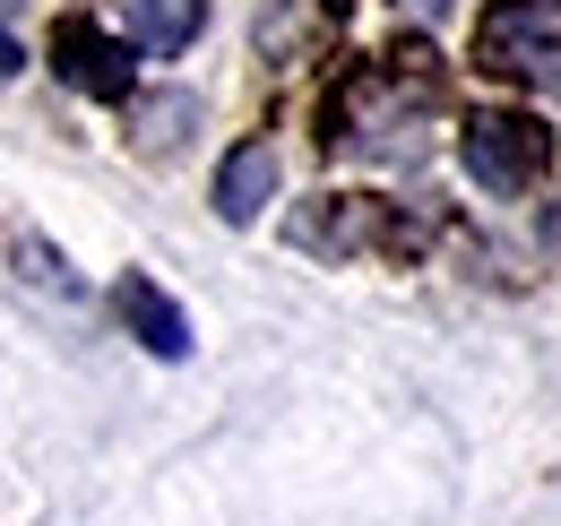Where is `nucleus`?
Returning <instances> with one entry per match:
<instances>
[{
  "label": "nucleus",
  "mask_w": 561,
  "mask_h": 526,
  "mask_svg": "<svg viewBox=\"0 0 561 526\" xmlns=\"http://www.w3.org/2000/svg\"><path fill=\"white\" fill-rule=\"evenodd\" d=\"M440 104H449V87H440V61L423 44L415 53H380L329 95V147L363 156V164H415Z\"/></svg>",
  "instance_id": "obj_1"
},
{
  "label": "nucleus",
  "mask_w": 561,
  "mask_h": 526,
  "mask_svg": "<svg viewBox=\"0 0 561 526\" xmlns=\"http://www.w3.org/2000/svg\"><path fill=\"white\" fill-rule=\"evenodd\" d=\"M476 61L492 78L561 95V0H492L476 26Z\"/></svg>",
  "instance_id": "obj_2"
},
{
  "label": "nucleus",
  "mask_w": 561,
  "mask_h": 526,
  "mask_svg": "<svg viewBox=\"0 0 561 526\" xmlns=\"http://www.w3.org/2000/svg\"><path fill=\"white\" fill-rule=\"evenodd\" d=\"M458 156H467V173H476L484 191L518 198V191H536V182L553 173V130H545L536 113L492 104V113H476V122L458 130Z\"/></svg>",
  "instance_id": "obj_3"
},
{
  "label": "nucleus",
  "mask_w": 561,
  "mask_h": 526,
  "mask_svg": "<svg viewBox=\"0 0 561 526\" xmlns=\"http://www.w3.org/2000/svg\"><path fill=\"white\" fill-rule=\"evenodd\" d=\"M302 251H415V225H398L380 198H329L311 216H294Z\"/></svg>",
  "instance_id": "obj_4"
},
{
  "label": "nucleus",
  "mask_w": 561,
  "mask_h": 526,
  "mask_svg": "<svg viewBox=\"0 0 561 526\" xmlns=\"http://www.w3.org/2000/svg\"><path fill=\"white\" fill-rule=\"evenodd\" d=\"M53 69L70 78L78 95H130V53H122L95 18H61V26H53Z\"/></svg>",
  "instance_id": "obj_5"
},
{
  "label": "nucleus",
  "mask_w": 561,
  "mask_h": 526,
  "mask_svg": "<svg viewBox=\"0 0 561 526\" xmlns=\"http://www.w3.org/2000/svg\"><path fill=\"white\" fill-rule=\"evenodd\" d=\"M268 191H277V147H268V138H251V147H233V156L216 164V216H225V225H251V216L268 207Z\"/></svg>",
  "instance_id": "obj_6"
},
{
  "label": "nucleus",
  "mask_w": 561,
  "mask_h": 526,
  "mask_svg": "<svg viewBox=\"0 0 561 526\" xmlns=\"http://www.w3.org/2000/svg\"><path fill=\"white\" fill-rule=\"evenodd\" d=\"M337 18H346V0H260V53L268 61H302Z\"/></svg>",
  "instance_id": "obj_7"
},
{
  "label": "nucleus",
  "mask_w": 561,
  "mask_h": 526,
  "mask_svg": "<svg viewBox=\"0 0 561 526\" xmlns=\"http://www.w3.org/2000/svg\"><path fill=\"white\" fill-rule=\"evenodd\" d=\"M122 18H130V35H139V53L173 61V53H191V44H199L208 0H122Z\"/></svg>",
  "instance_id": "obj_8"
},
{
  "label": "nucleus",
  "mask_w": 561,
  "mask_h": 526,
  "mask_svg": "<svg viewBox=\"0 0 561 526\" xmlns=\"http://www.w3.org/2000/svg\"><path fill=\"white\" fill-rule=\"evenodd\" d=\"M113 311H122V320L139 329V345H147V354H182V345H191L182 311H173V302H164V294H156L147 276H122V285H113Z\"/></svg>",
  "instance_id": "obj_9"
},
{
  "label": "nucleus",
  "mask_w": 561,
  "mask_h": 526,
  "mask_svg": "<svg viewBox=\"0 0 561 526\" xmlns=\"http://www.w3.org/2000/svg\"><path fill=\"white\" fill-rule=\"evenodd\" d=\"M191 113H199L191 95H173V104H147V113H139V147H147V156H156V147H182V138H191Z\"/></svg>",
  "instance_id": "obj_10"
},
{
  "label": "nucleus",
  "mask_w": 561,
  "mask_h": 526,
  "mask_svg": "<svg viewBox=\"0 0 561 526\" xmlns=\"http://www.w3.org/2000/svg\"><path fill=\"white\" fill-rule=\"evenodd\" d=\"M398 9H407V18H449L458 0H398Z\"/></svg>",
  "instance_id": "obj_11"
},
{
  "label": "nucleus",
  "mask_w": 561,
  "mask_h": 526,
  "mask_svg": "<svg viewBox=\"0 0 561 526\" xmlns=\"http://www.w3.org/2000/svg\"><path fill=\"white\" fill-rule=\"evenodd\" d=\"M9 69H18V53H9V44H0V78H9Z\"/></svg>",
  "instance_id": "obj_12"
}]
</instances>
